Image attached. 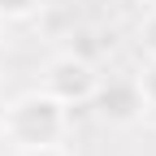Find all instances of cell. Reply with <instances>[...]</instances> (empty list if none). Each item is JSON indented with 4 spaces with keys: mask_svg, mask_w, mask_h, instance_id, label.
Masks as SVG:
<instances>
[{
    "mask_svg": "<svg viewBox=\"0 0 156 156\" xmlns=\"http://www.w3.org/2000/svg\"><path fill=\"white\" fill-rule=\"evenodd\" d=\"M69 134V108L61 100H52L48 91H22L0 108V139L13 152L26 147H48V143H65Z\"/></svg>",
    "mask_w": 156,
    "mask_h": 156,
    "instance_id": "cell-1",
    "label": "cell"
},
{
    "mask_svg": "<svg viewBox=\"0 0 156 156\" xmlns=\"http://www.w3.org/2000/svg\"><path fill=\"white\" fill-rule=\"evenodd\" d=\"M95 83H100V69L91 65V56L83 52H56L44 65V78H39V91H48L52 100H61L65 108H78L95 95Z\"/></svg>",
    "mask_w": 156,
    "mask_h": 156,
    "instance_id": "cell-2",
    "label": "cell"
},
{
    "mask_svg": "<svg viewBox=\"0 0 156 156\" xmlns=\"http://www.w3.org/2000/svg\"><path fill=\"white\" fill-rule=\"evenodd\" d=\"M95 108V117L108 126H139L143 117H147V104H143V95H139V83H134V74H113L104 78L100 74V83H95V95L87 100Z\"/></svg>",
    "mask_w": 156,
    "mask_h": 156,
    "instance_id": "cell-3",
    "label": "cell"
},
{
    "mask_svg": "<svg viewBox=\"0 0 156 156\" xmlns=\"http://www.w3.org/2000/svg\"><path fill=\"white\" fill-rule=\"evenodd\" d=\"M39 13H44V0H0V22H9V26L30 22Z\"/></svg>",
    "mask_w": 156,
    "mask_h": 156,
    "instance_id": "cell-4",
    "label": "cell"
},
{
    "mask_svg": "<svg viewBox=\"0 0 156 156\" xmlns=\"http://www.w3.org/2000/svg\"><path fill=\"white\" fill-rule=\"evenodd\" d=\"M134 83H139V95H143L147 113H156V56H143V65H139V74H134Z\"/></svg>",
    "mask_w": 156,
    "mask_h": 156,
    "instance_id": "cell-5",
    "label": "cell"
},
{
    "mask_svg": "<svg viewBox=\"0 0 156 156\" xmlns=\"http://www.w3.org/2000/svg\"><path fill=\"white\" fill-rule=\"evenodd\" d=\"M139 48H143V56H156V5L143 13V22H139Z\"/></svg>",
    "mask_w": 156,
    "mask_h": 156,
    "instance_id": "cell-6",
    "label": "cell"
},
{
    "mask_svg": "<svg viewBox=\"0 0 156 156\" xmlns=\"http://www.w3.org/2000/svg\"><path fill=\"white\" fill-rule=\"evenodd\" d=\"M13 156H74L65 143H48V147H26V152H13Z\"/></svg>",
    "mask_w": 156,
    "mask_h": 156,
    "instance_id": "cell-7",
    "label": "cell"
},
{
    "mask_svg": "<svg viewBox=\"0 0 156 156\" xmlns=\"http://www.w3.org/2000/svg\"><path fill=\"white\" fill-rule=\"evenodd\" d=\"M5 52H9V48H5V30H0V65H5Z\"/></svg>",
    "mask_w": 156,
    "mask_h": 156,
    "instance_id": "cell-8",
    "label": "cell"
},
{
    "mask_svg": "<svg viewBox=\"0 0 156 156\" xmlns=\"http://www.w3.org/2000/svg\"><path fill=\"white\" fill-rule=\"evenodd\" d=\"M143 5H156V0H143Z\"/></svg>",
    "mask_w": 156,
    "mask_h": 156,
    "instance_id": "cell-9",
    "label": "cell"
}]
</instances>
